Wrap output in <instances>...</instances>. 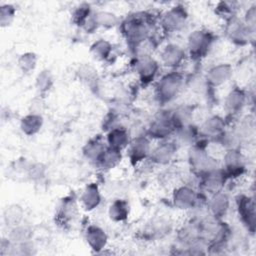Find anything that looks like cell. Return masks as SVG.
Returning a JSON list of instances; mask_svg holds the SVG:
<instances>
[{"label": "cell", "instance_id": "21", "mask_svg": "<svg viewBox=\"0 0 256 256\" xmlns=\"http://www.w3.org/2000/svg\"><path fill=\"white\" fill-rule=\"evenodd\" d=\"M42 118L38 115H29L22 120V129L27 134H33L41 127Z\"/></svg>", "mask_w": 256, "mask_h": 256}, {"label": "cell", "instance_id": "18", "mask_svg": "<svg viewBox=\"0 0 256 256\" xmlns=\"http://www.w3.org/2000/svg\"><path fill=\"white\" fill-rule=\"evenodd\" d=\"M81 201L86 210H92L98 206L100 202V194L98 192L97 186L90 184L85 188L81 196Z\"/></svg>", "mask_w": 256, "mask_h": 256}, {"label": "cell", "instance_id": "3", "mask_svg": "<svg viewBox=\"0 0 256 256\" xmlns=\"http://www.w3.org/2000/svg\"><path fill=\"white\" fill-rule=\"evenodd\" d=\"M213 37L209 31L196 30L188 38V51L192 58L201 59L208 53Z\"/></svg>", "mask_w": 256, "mask_h": 256}, {"label": "cell", "instance_id": "1", "mask_svg": "<svg viewBox=\"0 0 256 256\" xmlns=\"http://www.w3.org/2000/svg\"><path fill=\"white\" fill-rule=\"evenodd\" d=\"M154 20L145 12H137L129 15L122 22V30L127 41L132 46L139 44L152 37Z\"/></svg>", "mask_w": 256, "mask_h": 256}, {"label": "cell", "instance_id": "20", "mask_svg": "<svg viewBox=\"0 0 256 256\" xmlns=\"http://www.w3.org/2000/svg\"><path fill=\"white\" fill-rule=\"evenodd\" d=\"M110 217L114 220L120 221L124 219L128 214V205L125 201L116 200L113 204H111L109 209Z\"/></svg>", "mask_w": 256, "mask_h": 256}, {"label": "cell", "instance_id": "24", "mask_svg": "<svg viewBox=\"0 0 256 256\" xmlns=\"http://www.w3.org/2000/svg\"><path fill=\"white\" fill-rule=\"evenodd\" d=\"M91 48H92V51H94L95 57L99 58V59L106 58L108 56L109 52H110L109 43H107L105 41H102V40L95 43Z\"/></svg>", "mask_w": 256, "mask_h": 256}, {"label": "cell", "instance_id": "7", "mask_svg": "<svg viewBox=\"0 0 256 256\" xmlns=\"http://www.w3.org/2000/svg\"><path fill=\"white\" fill-rule=\"evenodd\" d=\"M225 169L223 171L227 178L237 177L243 174L245 170V159L239 149L227 150L225 155Z\"/></svg>", "mask_w": 256, "mask_h": 256}, {"label": "cell", "instance_id": "19", "mask_svg": "<svg viewBox=\"0 0 256 256\" xmlns=\"http://www.w3.org/2000/svg\"><path fill=\"white\" fill-rule=\"evenodd\" d=\"M87 239L93 247L100 248L105 244V234L104 232L99 228L95 226H90L87 230ZM95 248V249H96Z\"/></svg>", "mask_w": 256, "mask_h": 256}, {"label": "cell", "instance_id": "11", "mask_svg": "<svg viewBox=\"0 0 256 256\" xmlns=\"http://www.w3.org/2000/svg\"><path fill=\"white\" fill-rule=\"evenodd\" d=\"M175 150L176 148L173 143L163 142V143H160L154 150H151L149 156L151 158V161L153 160L156 163L164 164V163H168L171 160Z\"/></svg>", "mask_w": 256, "mask_h": 256}, {"label": "cell", "instance_id": "9", "mask_svg": "<svg viewBox=\"0 0 256 256\" xmlns=\"http://www.w3.org/2000/svg\"><path fill=\"white\" fill-rule=\"evenodd\" d=\"M174 203L180 209H192L199 200V195L191 188L181 187L174 193Z\"/></svg>", "mask_w": 256, "mask_h": 256}, {"label": "cell", "instance_id": "6", "mask_svg": "<svg viewBox=\"0 0 256 256\" xmlns=\"http://www.w3.org/2000/svg\"><path fill=\"white\" fill-rule=\"evenodd\" d=\"M237 210L243 224L251 232L255 228V203L252 197L247 195H239L236 198Z\"/></svg>", "mask_w": 256, "mask_h": 256}, {"label": "cell", "instance_id": "17", "mask_svg": "<svg viewBox=\"0 0 256 256\" xmlns=\"http://www.w3.org/2000/svg\"><path fill=\"white\" fill-rule=\"evenodd\" d=\"M224 121L222 118L218 116H213L204 123L202 127V133L207 137L218 138L225 130H224Z\"/></svg>", "mask_w": 256, "mask_h": 256}, {"label": "cell", "instance_id": "10", "mask_svg": "<svg viewBox=\"0 0 256 256\" xmlns=\"http://www.w3.org/2000/svg\"><path fill=\"white\" fill-rule=\"evenodd\" d=\"M129 157L133 162H139L150 155V143L145 137H137L130 143Z\"/></svg>", "mask_w": 256, "mask_h": 256}, {"label": "cell", "instance_id": "14", "mask_svg": "<svg viewBox=\"0 0 256 256\" xmlns=\"http://www.w3.org/2000/svg\"><path fill=\"white\" fill-rule=\"evenodd\" d=\"M245 103H246L245 93L241 89L236 87L235 89L231 90V92L227 95L225 105L230 113L237 114L242 111L243 107L245 106Z\"/></svg>", "mask_w": 256, "mask_h": 256}, {"label": "cell", "instance_id": "22", "mask_svg": "<svg viewBox=\"0 0 256 256\" xmlns=\"http://www.w3.org/2000/svg\"><path fill=\"white\" fill-rule=\"evenodd\" d=\"M91 15H92V13H91L90 5L89 4H81L77 7V9L74 12V15H73L74 22L77 23L78 25L84 26Z\"/></svg>", "mask_w": 256, "mask_h": 256}, {"label": "cell", "instance_id": "12", "mask_svg": "<svg viewBox=\"0 0 256 256\" xmlns=\"http://www.w3.org/2000/svg\"><path fill=\"white\" fill-rule=\"evenodd\" d=\"M209 208H210L211 213L213 214L215 219L222 217L223 215L226 214V212L229 208L228 196L225 193H223L222 191L213 193V196L209 202Z\"/></svg>", "mask_w": 256, "mask_h": 256}, {"label": "cell", "instance_id": "8", "mask_svg": "<svg viewBox=\"0 0 256 256\" xmlns=\"http://www.w3.org/2000/svg\"><path fill=\"white\" fill-rule=\"evenodd\" d=\"M135 69L139 75L140 80L143 83H149L153 81L158 71V63L150 56L137 58Z\"/></svg>", "mask_w": 256, "mask_h": 256}, {"label": "cell", "instance_id": "5", "mask_svg": "<svg viewBox=\"0 0 256 256\" xmlns=\"http://www.w3.org/2000/svg\"><path fill=\"white\" fill-rule=\"evenodd\" d=\"M187 20V12L183 6H175L163 14L161 19L162 27L166 31L175 32L181 30Z\"/></svg>", "mask_w": 256, "mask_h": 256}, {"label": "cell", "instance_id": "25", "mask_svg": "<svg viewBox=\"0 0 256 256\" xmlns=\"http://www.w3.org/2000/svg\"><path fill=\"white\" fill-rule=\"evenodd\" d=\"M23 62L22 63H25L24 64V68H28V69H31L34 67L35 65V59H34V55L33 54H25L23 55Z\"/></svg>", "mask_w": 256, "mask_h": 256}, {"label": "cell", "instance_id": "2", "mask_svg": "<svg viewBox=\"0 0 256 256\" xmlns=\"http://www.w3.org/2000/svg\"><path fill=\"white\" fill-rule=\"evenodd\" d=\"M182 85V76L176 71H172L160 79L157 86V97L162 102H169L178 95Z\"/></svg>", "mask_w": 256, "mask_h": 256}, {"label": "cell", "instance_id": "15", "mask_svg": "<svg viewBox=\"0 0 256 256\" xmlns=\"http://www.w3.org/2000/svg\"><path fill=\"white\" fill-rule=\"evenodd\" d=\"M107 142L109 147L121 151L122 148L126 147L129 144L128 134L125 130L120 129L119 127L112 128L111 131L108 133Z\"/></svg>", "mask_w": 256, "mask_h": 256}, {"label": "cell", "instance_id": "4", "mask_svg": "<svg viewBox=\"0 0 256 256\" xmlns=\"http://www.w3.org/2000/svg\"><path fill=\"white\" fill-rule=\"evenodd\" d=\"M225 31L229 39L239 45L249 42L250 37L254 36V34L249 31L244 21L239 19L236 15L227 19Z\"/></svg>", "mask_w": 256, "mask_h": 256}, {"label": "cell", "instance_id": "23", "mask_svg": "<svg viewBox=\"0 0 256 256\" xmlns=\"http://www.w3.org/2000/svg\"><path fill=\"white\" fill-rule=\"evenodd\" d=\"M95 22L97 26H104V27H112L116 24L117 18L114 14L109 12H99L94 14Z\"/></svg>", "mask_w": 256, "mask_h": 256}, {"label": "cell", "instance_id": "16", "mask_svg": "<svg viewBox=\"0 0 256 256\" xmlns=\"http://www.w3.org/2000/svg\"><path fill=\"white\" fill-rule=\"evenodd\" d=\"M231 75V68L228 65H219L212 68L207 75V83L218 86L227 81Z\"/></svg>", "mask_w": 256, "mask_h": 256}, {"label": "cell", "instance_id": "13", "mask_svg": "<svg viewBox=\"0 0 256 256\" xmlns=\"http://www.w3.org/2000/svg\"><path fill=\"white\" fill-rule=\"evenodd\" d=\"M161 56H162V61L166 66L176 67L180 65L179 63L183 61L185 52L178 45L169 44L164 48Z\"/></svg>", "mask_w": 256, "mask_h": 256}]
</instances>
